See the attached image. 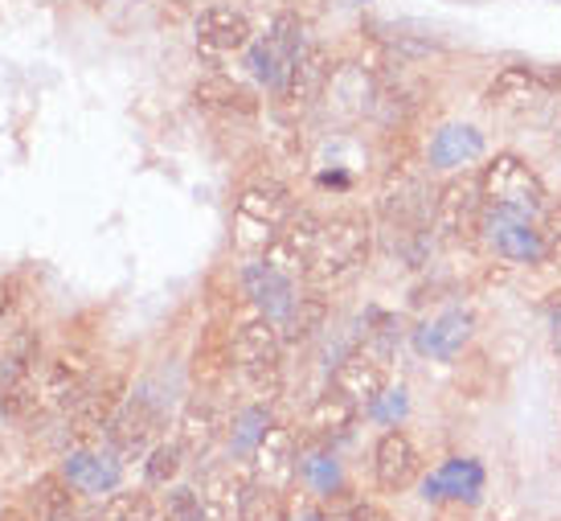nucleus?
I'll list each match as a JSON object with an SVG mask.
<instances>
[{
    "label": "nucleus",
    "instance_id": "obj_1",
    "mask_svg": "<svg viewBox=\"0 0 561 521\" xmlns=\"http://www.w3.org/2000/svg\"><path fill=\"white\" fill-rule=\"evenodd\" d=\"M374 254V226L365 214H336L320 226L312 263H308V284L312 287H336L353 280Z\"/></svg>",
    "mask_w": 561,
    "mask_h": 521
},
{
    "label": "nucleus",
    "instance_id": "obj_2",
    "mask_svg": "<svg viewBox=\"0 0 561 521\" xmlns=\"http://www.w3.org/2000/svg\"><path fill=\"white\" fill-rule=\"evenodd\" d=\"M230 341H234V370L242 374L247 390L259 398V403H271V398L283 390L279 325H275L271 316L254 313L230 329Z\"/></svg>",
    "mask_w": 561,
    "mask_h": 521
},
{
    "label": "nucleus",
    "instance_id": "obj_3",
    "mask_svg": "<svg viewBox=\"0 0 561 521\" xmlns=\"http://www.w3.org/2000/svg\"><path fill=\"white\" fill-rule=\"evenodd\" d=\"M291 214H296V202H291V190L283 181H275V177L250 181L234 202V230H230L234 251L263 254Z\"/></svg>",
    "mask_w": 561,
    "mask_h": 521
},
{
    "label": "nucleus",
    "instance_id": "obj_4",
    "mask_svg": "<svg viewBox=\"0 0 561 521\" xmlns=\"http://www.w3.org/2000/svg\"><path fill=\"white\" fill-rule=\"evenodd\" d=\"M480 193L488 209H504V214H520V218H537L549 206L546 181L533 173V165H525L516 152H496L483 165Z\"/></svg>",
    "mask_w": 561,
    "mask_h": 521
},
{
    "label": "nucleus",
    "instance_id": "obj_5",
    "mask_svg": "<svg viewBox=\"0 0 561 521\" xmlns=\"http://www.w3.org/2000/svg\"><path fill=\"white\" fill-rule=\"evenodd\" d=\"M483 193L480 173L451 177L435 193V238L443 247H468L483 235Z\"/></svg>",
    "mask_w": 561,
    "mask_h": 521
},
{
    "label": "nucleus",
    "instance_id": "obj_6",
    "mask_svg": "<svg viewBox=\"0 0 561 521\" xmlns=\"http://www.w3.org/2000/svg\"><path fill=\"white\" fill-rule=\"evenodd\" d=\"M304 46H308V42H304V21H299L296 13H279L271 21L266 37L250 42V75L279 95L287 75H291V66H296V58L304 54Z\"/></svg>",
    "mask_w": 561,
    "mask_h": 521
},
{
    "label": "nucleus",
    "instance_id": "obj_7",
    "mask_svg": "<svg viewBox=\"0 0 561 521\" xmlns=\"http://www.w3.org/2000/svg\"><path fill=\"white\" fill-rule=\"evenodd\" d=\"M124 395H127L124 374H103V378H94L91 386L70 403V440L79 443V448L103 443V435L111 431L115 415L124 407Z\"/></svg>",
    "mask_w": 561,
    "mask_h": 521
},
{
    "label": "nucleus",
    "instance_id": "obj_8",
    "mask_svg": "<svg viewBox=\"0 0 561 521\" xmlns=\"http://www.w3.org/2000/svg\"><path fill=\"white\" fill-rule=\"evenodd\" d=\"M390 358H393V341H381V337H365L332 374V386L344 390L348 398H357L360 407H374L377 398L386 395V382H390Z\"/></svg>",
    "mask_w": 561,
    "mask_h": 521
},
{
    "label": "nucleus",
    "instance_id": "obj_9",
    "mask_svg": "<svg viewBox=\"0 0 561 521\" xmlns=\"http://www.w3.org/2000/svg\"><path fill=\"white\" fill-rule=\"evenodd\" d=\"M37 337L21 332L0 365V411L4 419H25L33 407H42V382H37Z\"/></svg>",
    "mask_w": 561,
    "mask_h": 521
},
{
    "label": "nucleus",
    "instance_id": "obj_10",
    "mask_svg": "<svg viewBox=\"0 0 561 521\" xmlns=\"http://www.w3.org/2000/svg\"><path fill=\"white\" fill-rule=\"evenodd\" d=\"M483 238L492 242V251L504 263H520V268H541L549 259V242L541 226L520 214H504V209H483Z\"/></svg>",
    "mask_w": 561,
    "mask_h": 521
},
{
    "label": "nucleus",
    "instance_id": "obj_11",
    "mask_svg": "<svg viewBox=\"0 0 561 521\" xmlns=\"http://www.w3.org/2000/svg\"><path fill=\"white\" fill-rule=\"evenodd\" d=\"M328 79H332V63H328V49L316 46V42H308V46H304V54L296 58V66H291L287 82H283L279 111L287 115V120H296V124H299V120H304L308 111L324 103Z\"/></svg>",
    "mask_w": 561,
    "mask_h": 521
},
{
    "label": "nucleus",
    "instance_id": "obj_12",
    "mask_svg": "<svg viewBox=\"0 0 561 521\" xmlns=\"http://www.w3.org/2000/svg\"><path fill=\"white\" fill-rule=\"evenodd\" d=\"M254 464H250V473H254V485H263L271 492H287L296 485L299 476V435L291 427H279L271 423L266 427V435L259 440V448L250 452Z\"/></svg>",
    "mask_w": 561,
    "mask_h": 521
},
{
    "label": "nucleus",
    "instance_id": "obj_13",
    "mask_svg": "<svg viewBox=\"0 0 561 521\" xmlns=\"http://www.w3.org/2000/svg\"><path fill=\"white\" fill-rule=\"evenodd\" d=\"M320 226H324V222L316 218L312 209H296V214L287 218V226L275 235V242L263 251V263L275 268L279 275H287V280H304V275H308V263H312Z\"/></svg>",
    "mask_w": 561,
    "mask_h": 521
},
{
    "label": "nucleus",
    "instance_id": "obj_14",
    "mask_svg": "<svg viewBox=\"0 0 561 521\" xmlns=\"http://www.w3.org/2000/svg\"><path fill=\"white\" fill-rule=\"evenodd\" d=\"M94 382V353L87 346H66L46 362L42 374V407H66Z\"/></svg>",
    "mask_w": 561,
    "mask_h": 521
},
{
    "label": "nucleus",
    "instance_id": "obj_15",
    "mask_svg": "<svg viewBox=\"0 0 561 521\" xmlns=\"http://www.w3.org/2000/svg\"><path fill=\"white\" fill-rule=\"evenodd\" d=\"M250 485H254V473L242 468V464H214V468H205L197 492H202V506L209 513V521L242 518V501H247Z\"/></svg>",
    "mask_w": 561,
    "mask_h": 521
},
{
    "label": "nucleus",
    "instance_id": "obj_16",
    "mask_svg": "<svg viewBox=\"0 0 561 521\" xmlns=\"http://www.w3.org/2000/svg\"><path fill=\"white\" fill-rule=\"evenodd\" d=\"M157 435H160V411L144 395L131 398V403H124L119 415H115V423H111V431H107L115 456H124V460L148 456V452L157 448Z\"/></svg>",
    "mask_w": 561,
    "mask_h": 521
},
{
    "label": "nucleus",
    "instance_id": "obj_17",
    "mask_svg": "<svg viewBox=\"0 0 561 521\" xmlns=\"http://www.w3.org/2000/svg\"><path fill=\"white\" fill-rule=\"evenodd\" d=\"M374 473L386 492H405L419 480V448L402 427H390L374 448Z\"/></svg>",
    "mask_w": 561,
    "mask_h": 521
},
{
    "label": "nucleus",
    "instance_id": "obj_18",
    "mask_svg": "<svg viewBox=\"0 0 561 521\" xmlns=\"http://www.w3.org/2000/svg\"><path fill=\"white\" fill-rule=\"evenodd\" d=\"M541 99H549V87L541 79V70H529V66H504L496 79L488 82L483 91V103L492 111H508V115H520V111L537 107Z\"/></svg>",
    "mask_w": 561,
    "mask_h": 521
},
{
    "label": "nucleus",
    "instance_id": "obj_19",
    "mask_svg": "<svg viewBox=\"0 0 561 521\" xmlns=\"http://www.w3.org/2000/svg\"><path fill=\"white\" fill-rule=\"evenodd\" d=\"M357 415H360L357 398H348L344 390L328 386L324 395L308 407V419H304V440H312V443L344 440V435L353 431V423H357Z\"/></svg>",
    "mask_w": 561,
    "mask_h": 521
},
{
    "label": "nucleus",
    "instance_id": "obj_20",
    "mask_svg": "<svg viewBox=\"0 0 561 521\" xmlns=\"http://www.w3.org/2000/svg\"><path fill=\"white\" fill-rule=\"evenodd\" d=\"M242 292H247L254 313L279 320L291 308V301H296V280H287V275H279V271L266 268L263 259H259V263L242 268Z\"/></svg>",
    "mask_w": 561,
    "mask_h": 521
},
{
    "label": "nucleus",
    "instance_id": "obj_21",
    "mask_svg": "<svg viewBox=\"0 0 561 521\" xmlns=\"http://www.w3.org/2000/svg\"><path fill=\"white\" fill-rule=\"evenodd\" d=\"M250 42H254V30L238 9L218 4L197 16V49L205 54H234V49H247Z\"/></svg>",
    "mask_w": 561,
    "mask_h": 521
},
{
    "label": "nucleus",
    "instance_id": "obj_22",
    "mask_svg": "<svg viewBox=\"0 0 561 521\" xmlns=\"http://www.w3.org/2000/svg\"><path fill=\"white\" fill-rule=\"evenodd\" d=\"M221 440V415L209 398H193L181 419H176V443L181 452L193 460H202L214 452V443Z\"/></svg>",
    "mask_w": 561,
    "mask_h": 521
},
{
    "label": "nucleus",
    "instance_id": "obj_23",
    "mask_svg": "<svg viewBox=\"0 0 561 521\" xmlns=\"http://www.w3.org/2000/svg\"><path fill=\"white\" fill-rule=\"evenodd\" d=\"M324 103L341 120H357L365 111L374 107V79L360 70V66H344V70H332L324 91Z\"/></svg>",
    "mask_w": 561,
    "mask_h": 521
},
{
    "label": "nucleus",
    "instance_id": "obj_24",
    "mask_svg": "<svg viewBox=\"0 0 561 521\" xmlns=\"http://www.w3.org/2000/svg\"><path fill=\"white\" fill-rule=\"evenodd\" d=\"M471 337V313H447L438 316L435 325L414 332V346L422 358H438V362H451L459 349L468 346Z\"/></svg>",
    "mask_w": 561,
    "mask_h": 521
},
{
    "label": "nucleus",
    "instance_id": "obj_25",
    "mask_svg": "<svg viewBox=\"0 0 561 521\" xmlns=\"http://www.w3.org/2000/svg\"><path fill=\"white\" fill-rule=\"evenodd\" d=\"M324 320H328V301L320 292H308V296H296L291 308L275 325H279L283 346H308L316 332L324 329Z\"/></svg>",
    "mask_w": 561,
    "mask_h": 521
},
{
    "label": "nucleus",
    "instance_id": "obj_26",
    "mask_svg": "<svg viewBox=\"0 0 561 521\" xmlns=\"http://www.w3.org/2000/svg\"><path fill=\"white\" fill-rule=\"evenodd\" d=\"M483 157V136L468 124H451L435 132L431 140V165L435 169H459V165H471V160Z\"/></svg>",
    "mask_w": 561,
    "mask_h": 521
},
{
    "label": "nucleus",
    "instance_id": "obj_27",
    "mask_svg": "<svg viewBox=\"0 0 561 521\" xmlns=\"http://www.w3.org/2000/svg\"><path fill=\"white\" fill-rule=\"evenodd\" d=\"M234 374V341L214 332L209 341L197 346V362H193V378L202 390H218L221 382Z\"/></svg>",
    "mask_w": 561,
    "mask_h": 521
},
{
    "label": "nucleus",
    "instance_id": "obj_28",
    "mask_svg": "<svg viewBox=\"0 0 561 521\" xmlns=\"http://www.w3.org/2000/svg\"><path fill=\"white\" fill-rule=\"evenodd\" d=\"M197 103L202 107H218V111H238V115H254L259 111V95L242 87V82L226 79V75H209V79L197 82Z\"/></svg>",
    "mask_w": 561,
    "mask_h": 521
},
{
    "label": "nucleus",
    "instance_id": "obj_29",
    "mask_svg": "<svg viewBox=\"0 0 561 521\" xmlns=\"http://www.w3.org/2000/svg\"><path fill=\"white\" fill-rule=\"evenodd\" d=\"M33 521H75V485L70 476L49 473L33 489Z\"/></svg>",
    "mask_w": 561,
    "mask_h": 521
},
{
    "label": "nucleus",
    "instance_id": "obj_30",
    "mask_svg": "<svg viewBox=\"0 0 561 521\" xmlns=\"http://www.w3.org/2000/svg\"><path fill=\"white\" fill-rule=\"evenodd\" d=\"M483 489V468L476 460H451V464H443L431 480H426V497H435V501H447V497H459L463 501V492H480Z\"/></svg>",
    "mask_w": 561,
    "mask_h": 521
},
{
    "label": "nucleus",
    "instance_id": "obj_31",
    "mask_svg": "<svg viewBox=\"0 0 561 521\" xmlns=\"http://www.w3.org/2000/svg\"><path fill=\"white\" fill-rule=\"evenodd\" d=\"M66 476H70V485H75V489L103 492V489H111V485L119 480V464H111L107 456H94L91 448H82L79 456L70 460Z\"/></svg>",
    "mask_w": 561,
    "mask_h": 521
},
{
    "label": "nucleus",
    "instance_id": "obj_32",
    "mask_svg": "<svg viewBox=\"0 0 561 521\" xmlns=\"http://www.w3.org/2000/svg\"><path fill=\"white\" fill-rule=\"evenodd\" d=\"M99 521H157L152 518V497L140 492V489L111 492L107 501H103Z\"/></svg>",
    "mask_w": 561,
    "mask_h": 521
},
{
    "label": "nucleus",
    "instance_id": "obj_33",
    "mask_svg": "<svg viewBox=\"0 0 561 521\" xmlns=\"http://www.w3.org/2000/svg\"><path fill=\"white\" fill-rule=\"evenodd\" d=\"M287 492H271L263 485H250L247 501H242V518L238 521H287Z\"/></svg>",
    "mask_w": 561,
    "mask_h": 521
},
{
    "label": "nucleus",
    "instance_id": "obj_34",
    "mask_svg": "<svg viewBox=\"0 0 561 521\" xmlns=\"http://www.w3.org/2000/svg\"><path fill=\"white\" fill-rule=\"evenodd\" d=\"M181 464H185L181 443H157L144 460V476H148V485H169V480H176Z\"/></svg>",
    "mask_w": 561,
    "mask_h": 521
},
{
    "label": "nucleus",
    "instance_id": "obj_35",
    "mask_svg": "<svg viewBox=\"0 0 561 521\" xmlns=\"http://www.w3.org/2000/svg\"><path fill=\"white\" fill-rule=\"evenodd\" d=\"M234 448H259V440L266 435V427H271V415H266V403H254V407H242L234 419Z\"/></svg>",
    "mask_w": 561,
    "mask_h": 521
},
{
    "label": "nucleus",
    "instance_id": "obj_36",
    "mask_svg": "<svg viewBox=\"0 0 561 521\" xmlns=\"http://www.w3.org/2000/svg\"><path fill=\"white\" fill-rule=\"evenodd\" d=\"M164 521H209L202 506V492L181 485V489L169 492V501H164Z\"/></svg>",
    "mask_w": 561,
    "mask_h": 521
},
{
    "label": "nucleus",
    "instance_id": "obj_37",
    "mask_svg": "<svg viewBox=\"0 0 561 521\" xmlns=\"http://www.w3.org/2000/svg\"><path fill=\"white\" fill-rule=\"evenodd\" d=\"M541 235H546L549 251H561V202H549L541 209Z\"/></svg>",
    "mask_w": 561,
    "mask_h": 521
},
{
    "label": "nucleus",
    "instance_id": "obj_38",
    "mask_svg": "<svg viewBox=\"0 0 561 521\" xmlns=\"http://www.w3.org/2000/svg\"><path fill=\"white\" fill-rule=\"evenodd\" d=\"M431 521H476V513H471V506H463L459 497H447V501H438Z\"/></svg>",
    "mask_w": 561,
    "mask_h": 521
},
{
    "label": "nucleus",
    "instance_id": "obj_39",
    "mask_svg": "<svg viewBox=\"0 0 561 521\" xmlns=\"http://www.w3.org/2000/svg\"><path fill=\"white\" fill-rule=\"evenodd\" d=\"M344 521H393V518L386 513V509H377V506H357Z\"/></svg>",
    "mask_w": 561,
    "mask_h": 521
},
{
    "label": "nucleus",
    "instance_id": "obj_40",
    "mask_svg": "<svg viewBox=\"0 0 561 521\" xmlns=\"http://www.w3.org/2000/svg\"><path fill=\"white\" fill-rule=\"evenodd\" d=\"M13 304H16V284H0V320L13 313Z\"/></svg>",
    "mask_w": 561,
    "mask_h": 521
},
{
    "label": "nucleus",
    "instance_id": "obj_41",
    "mask_svg": "<svg viewBox=\"0 0 561 521\" xmlns=\"http://www.w3.org/2000/svg\"><path fill=\"white\" fill-rule=\"evenodd\" d=\"M553 346H558V353H561V301L553 304Z\"/></svg>",
    "mask_w": 561,
    "mask_h": 521
},
{
    "label": "nucleus",
    "instance_id": "obj_42",
    "mask_svg": "<svg viewBox=\"0 0 561 521\" xmlns=\"http://www.w3.org/2000/svg\"><path fill=\"white\" fill-rule=\"evenodd\" d=\"M348 9H365V4H374V0H344Z\"/></svg>",
    "mask_w": 561,
    "mask_h": 521
},
{
    "label": "nucleus",
    "instance_id": "obj_43",
    "mask_svg": "<svg viewBox=\"0 0 561 521\" xmlns=\"http://www.w3.org/2000/svg\"><path fill=\"white\" fill-rule=\"evenodd\" d=\"M94 521H99V518H94Z\"/></svg>",
    "mask_w": 561,
    "mask_h": 521
}]
</instances>
